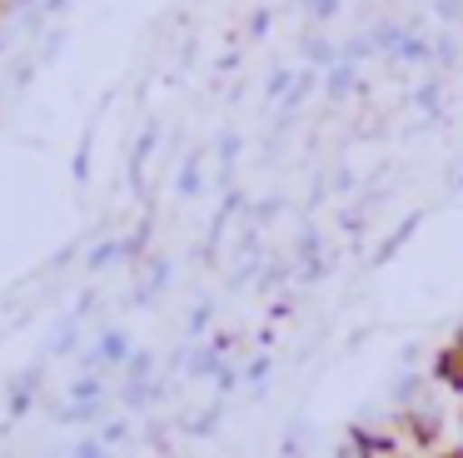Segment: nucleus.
<instances>
[{"label": "nucleus", "mask_w": 463, "mask_h": 458, "mask_svg": "<svg viewBox=\"0 0 463 458\" xmlns=\"http://www.w3.org/2000/svg\"><path fill=\"white\" fill-rule=\"evenodd\" d=\"M214 418H220V414H214V408H204V414H194L190 424H184V434H210V428H214Z\"/></svg>", "instance_id": "0eeeda50"}, {"label": "nucleus", "mask_w": 463, "mask_h": 458, "mask_svg": "<svg viewBox=\"0 0 463 458\" xmlns=\"http://www.w3.org/2000/svg\"><path fill=\"white\" fill-rule=\"evenodd\" d=\"M130 334H120V329H110V334L100 339V344H95V354H90V364H110V368H125L130 364Z\"/></svg>", "instance_id": "f257e3e1"}, {"label": "nucleus", "mask_w": 463, "mask_h": 458, "mask_svg": "<svg viewBox=\"0 0 463 458\" xmlns=\"http://www.w3.org/2000/svg\"><path fill=\"white\" fill-rule=\"evenodd\" d=\"M35 388H41V374H25L21 384L11 388V418H21L25 408H31V398H35Z\"/></svg>", "instance_id": "20e7f679"}, {"label": "nucleus", "mask_w": 463, "mask_h": 458, "mask_svg": "<svg viewBox=\"0 0 463 458\" xmlns=\"http://www.w3.org/2000/svg\"><path fill=\"white\" fill-rule=\"evenodd\" d=\"M329 90H334V95H344V90H349V65L334 70V75H329Z\"/></svg>", "instance_id": "9b49d317"}, {"label": "nucleus", "mask_w": 463, "mask_h": 458, "mask_svg": "<svg viewBox=\"0 0 463 458\" xmlns=\"http://www.w3.org/2000/svg\"><path fill=\"white\" fill-rule=\"evenodd\" d=\"M125 434H130V428H125V424H120V418H115V424H105V434H100V444H105V448H110V444H120V438H125Z\"/></svg>", "instance_id": "9d476101"}, {"label": "nucleus", "mask_w": 463, "mask_h": 458, "mask_svg": "<svg viewBox=\"0 0 463 458\" xmlns=\"http://www.w3.org/2000/svg\"><path fill=\"white\" fill-rule=\"evenodd\" d=\"M115 259H125V249L115 244V239H105V244L90 249V269H105V264H115Z\"/></svg>", "instance_id": "39448f33"}, {"label": "nucleus", "mask_w": 463, "mask_h": 458, "mask_svg": "<svg viewBox=\"0 0 463 458\" xmlns=\"http://www.w3.org/2000/svg\"><path fill=\"white\" fill-rule=\"evenodd\" d=\"M433 374H439L449 388H458V394H463V334L443 344V354H439V364H433Z\"/></svg>", "instance_id": "f03ea898"}, {"label": "nucleus", "mask_w": 463, "mask_h": 458, "mask_svg": "<svg viewBox=\"0 0 463 458\" xmlns=\"http://www.w3.org/2000/svg\"><path fill=\"white\" fill-rule=\"evenodd\" d=\"M65 404H105V384L95 374H80L71 388H65Z\"/></svg>", "instance_id": "7ed1b4c3"}, {"label": "nucleus", "mask_w": 463, "mask_h": 458, "mask_svg": "<svg viewBox=\"0 0 463 458\" xmlns=\"http://www.w3.org/2000/svg\"><path fill=\"white\" fill-rule=\"evenodd\" d=\"M125 374H130V384H145V378H150V354H140V348H135L130 364H125Z\"/></svg>", "instance_id": "423d86ee"}, {"label": "nucleus", "mask_w": 463, "mask_h": 458, "mask_svg": "<svg viewBox=\"0 0 463 458\" xmlns=\"http://www.w3.org/2000/svg\"><path fill=\"white\" fill-rule=\"evenodd\" d=\"M75 458H110V448H105L100 438H85V444L75 448Z\"/></svg>", "instance_id": "6e6552de"}, {"label": "nucleus", "mask_w": 463, "mask_h": 458, "mask_svg": "<svg viewBox=\"0 0 463 458\" xmlns=\"http://www.w3.org/2000/svg\"><path fill=\"white\" fill-rule=\"evenodd\" d=\"M244 378H250V384H264V378H269V358H254V364L244 368Z\"/></svg>", "instance_id": "1a4fd4ad"}]
</instances>
